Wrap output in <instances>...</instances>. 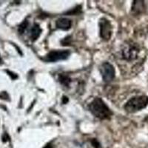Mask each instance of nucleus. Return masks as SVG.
Returning <instances> with one entry per match:
<instances>
[{
	"label": "nucleus",
	"instance_id": "nucleus-4",
	"mask_svg": "<svg viewBox=\"0 0 148 148\" xmlns=\"http://www.w3.org/2000/svg\"><path fill=\"white\" fill-rule=\"evenodd\" d=\"M101 76L104 82L112 81L115 77V68L113 65L108 62H104L101 64L100 68Z\"/></svg>",
	"mask_w": 148,
	"mask_h": 148
},
{
	"label": "nucleus",
	"instance_id": "nucleus-6",
	"mask_svg": "<svg viewBox=\"0 0 148 148\" xmlns=\"http://www.w3.org/2000/svg\"><path fill=\"white\" fill-rule=\"evenodd\" d=\"M138 52L139 51L136 46L134 45H127L125 48L123 49L122 56L124 59H127V60H133V59H136Z\"/></svg>",
	"mask_w": 148,
	"mask_h": 148
},
{
	"label": "nucleus",
	"instance_id": "nucleus-9",
	"mask_svg": "<svg viewBox=\"0 0 148 148\" xmlns=\"http://www.w3.org/2000/svg\"><path fill=\"white\" fill-rule=\"evenodd\" d=\"M59 81H60V82L65 86H68L69 85L70 82H71V79H70V78L67 76L63 75V74L62 75H60V76H59Z\"/></svg>",
	"mask_w": 148,
	"mask_h": 148
},
{
	"label": "nucleus",
	"instance_id": "nucleus-7",
	"mask_svg": "<svg viewBox=\"0 0 148 148\" xmlns=\"http://www.w3.org/2000/svg\"><path fill=\"white\" fill-rule=\"evenodd\" d=\"M56 25L58 28L67 30L71 28V21L67 18H59L56 22Z\"/></svg>",
	"mask_w": 148,
	"mask_h": 148
},
{
	"label": "nucleus",
	"instance_id": "nucleus-12",
	"mask_svg": "<svg viewBox=\"0 0 148 148\" xmlns=\"http://www.w3.org/2000/svg\"><path fill=\"white\" fill-rule=\"evenodd\" d=\"M67 101H68V99H67L66 96H64V97H63V99H62L63 103H64V104H66V103L67 102Z\"/></svg>",
	"mask_w": 148,
	"mask_h": 148
},
{
	"label": "nucleus",
	"instance_id": "nucleus-8",
	"mask_svg": "<svg viewBox=\"0 0 148 148\" xmlns=\"http://www.w3.org/2000/svg\"><path fill=\"white\" fill-rule=\"evenodd\" d=\"M41 32H42V30L39 25L35 24L30 30V37H31L32 40H36L38 39V37L40 36Z\"/></svg>",
	"mask_w": 148,
	"mask_h": 148
},
{
	"label": "nucleus",
	"instance_id": "nucleus-13",
	"mask_svg": "<svg viewBox=\"0 0 148 148\" xmlns=\"http://www.w3.org/2000/svg\"><path fill=\"white\" fill-rule=\"evenodd\" d=\"M44 148H52V146H51V145H46Z\"/></svg>",
	"mask_w": 148,
	"mask_h": 148
},
{
	"label": "nucleus",
	"instance_id": "nucleus-2",
	"mask_svg": "<svg viewBox=\"0 0 148 148\" xmlns=\"http://www.w3.org/2000/svg\"><path fill=\"white\" fill-rule=\"evenodd\" d=\"M148 104V97L146 96H135L129 100L125 104V109L128 113H136L144 109Z\"/></svg>",
	"mask_w": 148,
	"mask_h": 148
},
{
	"label": "nucleus",
	"instance_id": "nucleus-3",
	"mask_svg": "<svg viewBox=\"0 0 148 148\" xmlns=\"http://www.w3.org/2000/svg\"><path fill=\"white\" fill-rule=\"evenodd\" d=\"M70 52L67 50H59V51H53L49 52L46 55L45 60L50 62H55L62 60H66L69 57Z\"/></svg>",
	"mask_w": 148,
	"mask_h": 148
},
{
	"label": "nucleus",
	"instance_id": "nucleus-1",
	"mask_svg": "<svg viewBox=\"0 0 148 148\" xmlns=\"http://www.w3.org/2000/svg\"><path fill=\"white\" fill-rule=\"evenodd\" d=\"M89 109L92 114L100 119H108L112 115L110 110L100 98H96L90 104Z\"/></svg>",
	"mask_w": 148,
	"mask_h": 148
},
{
	"label": "nucleus",
	"instance_id": "nucleus-11",
	"mask_svg": "<svg viewBox=\"0 0 148 148\" xmlns=\"http://www.w3.org/2000/svg\"><path fill=\"white\" fill-rule=\"evenodd\" d=\"M92 145H93L94 147H96V148H99V143L96 139H94L92 141Z\"/></svg>",
	"mask_w": 148,
	"mask_h": 148
},
{
	"label": "nucleus",
	"instance_id": "nucleus-10",
	"mask_svg": "<svg viewBox=\"0 0 148 148\" xmlns=\"http://www.w3.org/2000/svg\"><path fill=\"white\" fill-rule=\"evenodd\" d=\"M27 25H28V22H27V21H25V22H22V25L19 26V28H18L19 33H20V34H23V33L25 32V30L27 29Z\"/></svg>",
	"mask_w": 148,
	"mask_h": 148
},
{
	"label": "nucleus",
	"instance_id": "nucleus-5",
	"mask_svg": "<svg viewBox=\"0 0 148 148\" xmlns=\"http://www.w3.org/2000/svg\"><path fill=\"white\" fill-rule=\"evenodd\" d=\"M100 36L103 39L108 40L112 35V27L110 22L106 18H102L99 22Z\"/></svg>",
	"mask_w": 148,
	"mask_h": 148
}]
</instances>
